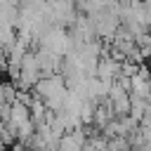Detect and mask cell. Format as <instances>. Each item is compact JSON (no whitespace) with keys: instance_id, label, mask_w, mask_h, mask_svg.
Returning <instances> with one entry per match:
<instances>
[{"instance_id":"cell-1","label":"cell","mask_w":151,"mask_h":151,"mask_svg":"<svg viewBox=\"0 0 151 151\" xmlns=\"http://www.w3.org/2000/svg\"><path fill=\"white\" fill-rule=\"evenodd\" d=\"M33 94L38 99H42V104L50 109V111H61L64 104H66V97H68V87L64 83V78L57 73V76H42L38 80V85L33 87Z\"/></svg>"},{"instance_id":"cell-2","label":"cell","mask_w":151,"mask_h":151,"mask_svg":"<svg viewBox=\"0 0 151 151\" xmlns=\"http://www.w3.org/2000/svg\"><path fill=\"white\" fill-rule=\"evenodd\" d=\"M85 146H87V132H85V127H76L59 139L57 151H83Z\"/></svg>"},{"instance_id":"cell-3","label":"cell","mask_w":151,"mask_h":151,"mask_svg":"<svg viewBox=\"0 0 151 151\" xmlns=\"http://www.w3.org/2000/svg\"><path fill=\"white\" fill-rule=\"evenodd\" d=\"M14 151H31L28 146H24V144H19V146H14Z\"/></svg>"}]
</instances>
